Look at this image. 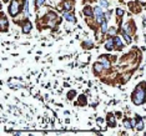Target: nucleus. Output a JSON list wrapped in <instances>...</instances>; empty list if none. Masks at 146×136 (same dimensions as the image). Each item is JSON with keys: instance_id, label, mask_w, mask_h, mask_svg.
Instances as JSON below:
<instances>
[{"instance_id": "obj_1", "label": "nucleus", "mask_w": 146, "mask_h": 136, "mask_svg": "<svg viewBox=\"0 0 146 136\" xmlns=\"http://www.w3.org/2000/svg\"><path fill=\"white\" fill-rule=\"evenodd\" d=\"M146 99V90L144 88V85H140L135 89L134 94H132V101L135 105H142L145 102Z\"/></svg>"}, {"instance_id": "obj_2", "label": "nucleus", "mask_w": 146, "mask_h": 136, "mask_svg": "<svg viewBox=\"0 0 146 136\" xmlns=\"http://www.w3.org/2000/svg\"><path fill=\"white\" fill-rule=\"evenodd\" d=\"M19 11H20L19 0H13V1L10 3V5H9V14L13 16V18H15V16L19 14Z\"/></svg>"}, {"instance_id": "obj_3", "label": "nucleus", "mask_w": 146, "mask_h": 136, "mask_svg": "<svg viewBox=\"0 0 146 136\" xmlns=\"http://www.w3.org/2000/svg\"><path fill=\"white\" fill-rule=\"evenodd\" d=\"M64 18L70 21V23H76V18L74 16V14L72 13H69L68 10H65V13H64Z\"/></svg>"}, {"instance_id": "obj_4", "label": "nucleus", "mask_w": 146, "mask_h": 136, "mask_svg": "<svg viewBox=\"0 0 146 136\" xmlns=\"http://www.w3.org/2000/svg\"><path fill=\"white\" fill-rule=\"evenodd\" d=\"M30 30H31V23H30L29 20L24 21V24H23V33L24 34H28V33H30Z\"/></svg>"}, {"instance_id": "obj_5", "label": "nucleus", "mask_w": 146, "mask_h": 136, "mask_svg": "<svg viewBox=\"0 0 146 136\" xmlns=\"http://www.w3.org/2000/svg\"><path fill=\"white\" fill-rule=\"evenodd\" d=\"M115 122H116V121H115V116H114L112 114H109V115H107V124L111 127H115L116 126Z\"/></svg>"}, {"instance_id": "obj_6", "label": "nucleus", "mask_w": 146, "mask_h": 136, "mask_svg": "<svg viewBox=\"0 0 146 136\" xmlns=\"http://www.w3.org/2000/svg\"><path fill=\"white\" fill-rule=\"evenodd\" d=\"M0 25H1V30H3V31H6V25H8V20H6V18H5V15H4V14L1 15Z\"/></svg>"}, {"instance_id": "obj_7", "label": "nucleus", "mask_w": 146, "mask_h": 136, "mask_svg": "<svg viewBox=\"0 0 146 136\" xmlns=\"http://www.w3.org/2000/svg\"><path fill=\"white\" fill-rule=\"evenodd\" d=\"M94 15H95V18H99V16H101V15H105V14L102 13V9H101L100 6H96V8L94 9Z\"/></svg>"}, {"instance_id": "obj_8", "label": "nucleus", "mask_w": 146, "mask_h": 136, "mask_svg": "<svg viewBox=\"0 0 146 136\" xmlns=\"http://www.w3.org/2000/svg\"><path fill=\"white\" fill-rule=\"evenodd\" d=\"M84 14H85L86 16H92V15H94V10L91 9L90 6H85V8H84Z\"/></svg>"}, {"instance_id": "obj_9", "label": "nucleus", "mask_w": 146, "mask_h": 136, "mask_svg": "<svg viewBox=\"0 0 146 136\" xmlns=\"http://www.w3.org/2000/svg\"><path fill=\"white\" fill-rule=\"evenodd\" d=\"M114 45H115L114 39H109L107 40V43L105 44V48H106L107 50H112V49H114Z\"/></svg>"}, {"instance_id": "obj_10", "label": "nucleus", "mask_w": 146, "mask_h": 136, "mask_svg": "<svg viewBox=\"0 0 146 136\" xmlns=\"http://www.w3.org/2000/svg\"><path fill=\"white\" fill-rule=\"evenodd\" d=\"M64 9L68 10V11L72 9V3H71L70 0H65V1H64Z\"/></svg>"}, {"instance_id": "obj_11", "label": "nucleus", "mask_w": 146, "mask_h": 136, "mask_svg": "<svg viewBox=\"0 0 146 136\" xmlns=\"http://www.w3.org/2000/svg\"><path fill=\"white\" fill-rule=\"evenodd\" d=\"M114 43H115V45H116V48H119V49H122V41H121V39L120 38H114Z\"/></svg>"}, {"instance_id": "obj_12", "label": "nucleus", "mask_w": 146, "mask_h": 136, "mask_svg": "<svg viewBox=\"0 0 146 136\" xmlns=\"http://www.w3.org/2000/svg\"><path fill=\"white\" fill-rule=\"evenodd\" d=\"M24 15L25 16H29V3L25 0V3H24Z\"/></svg>"}, {"instance_id": "obj_13", "label": "nucleus", "mask_w": 146, "mask_h": 136, "mask_svg": "<svg viewBox=\"0 0 146 136\" xmlns=\"http://www.w3.org/2000/svg\"><path fill=\"white\" fill-rule=\"evenodd\" d=\"M102 68H104V65H102V64L96 62V64L94 65V71H95V72H100V71L102 70Z\"/></svg>"}, {"instance_id": "obj_14", "label": "nucleus", "mask_w": 146, "mask_h": 136, "mask_svg": "<svg viewBox=\"0 0 146 136\" xmlns=\"http://www.w3.org/2000/svg\"><path fill=\"white\" fill-rule=\"evenodd\" d=\"M136 129L137 130H142L144 129V122L140 117H137V125H136Z\"/></svg>"}, {"instance_id": "obj_15", "label": "nucleus", "mask_w": 146, "mask_h": 136, "mask_svg": "<svg viewBox=\"0 0 146 136\" xmlns=\"http://www.w3.org/2000/svg\"><path fill=\"white\" fill-rule=\"evenodd\" d=\"M125 31H129V33H130V34H132V33H134V25H132V24H130V25H129V24H127L126 26H125Z\"/></svg>"}, {"instance_id": "obj_16", "label": "nucleus", "mask_w": 146, "mask_h": 136, "mask_svg": "<svg viewBox=\"0 0 146 136\" xmlns=\"http://www.w3.org/2000/svg\"><path fill=\"white\" fill-rule=\"evenodd\" d=\"M122 36H124V39L126 40V43H129V44H130V43H131V38H130V36H129V34H127L126 31H125V30H124V31H122Z\"/></svg>"}, {"instance_id": "obj_17", "label": "nucleus", "mask_w": 146, "mask_h": 136, "mask_svg": "<svg viewBox=\"0 0 146 136\" xmlns=\"http://www.w3.org/2000/svg\"><path fill=\"white\" fill-rule=\"evenodd\" d=\"M101 30H102V33H104V34H106V33H107V21H106V20L101 24Z\"/></svg>"}, {"instance_id": "obj_18", "label": "nucleus", "mask_w": 146, "mask_h": 136, "mask_svg": "<svg viewBox=\"0 0 146 136\" xmlns=\"http://www.w3.org/2000/svg\"><path fill=\"white\" fill-rule=\"evenodd\" d=\"M124 125H125V127H126V129H132L131 120H127V119H125V120H124Z\"/></svg>"}, {"instance_id": "obj_19", "label": "nucleus", "mask_w": 146, "mask_h": 136, "mask_svg": "<svg viewBox=\"0 0 146 136\" xmlns=\"http://www.w3.org/2000/svg\"><path fill=\"white\" fill-rule=\"evenodd\" d=\"M99 3H100V5H101L102 8H109V3H107V0H99Z\"/></svg>"}, {"instance_id": "obj_20", "label": "nucleus", "mask_w": 146, "mask_h": 136, "mask_svg": "<svg viewBox=\"0 0 146 136\" xmlns=\"http://www.w3.org/2000/svg\"><path fill=\"white\" fill-rule=\"evenodd\" d=\"M76 95V91L75 90H71V91H69V94H68V99H74V96Z\"/></svg>"}, {"instance_id": "obj_21", "label": "nucleus", "mask_w": 146, "mask_h": 136, "mask_svg": "<svg viewBox=\"0 0 146 136\" xmlns=\"http://www.w3.org/2000/svg\"><path fill=\"white\" fill-rule=\"evenodd\" d=\"M44 3H45V0H35V5H36V8L43 6V5H44Z\"/></svg>"}, {"instance_id": "obj_22", "label": "nucleus", "mask_w": 146, "mask_h": 136, "mask_svg": "<svg viewBox=\"0 0 146 136\" xmlns=\"http://www.w3.org/2000/svg\"><path fill=\"white\" fill-rule=\"evenodd\" d=\"M116 15H117V18H121V16L124 15V10L117 8V9H116Z\"/></svg>"}, {"instance_id": "obj_23", "label": "nucleus", "mask_w": 146, "mask_h": 136, "mask_svg": "<svg viewBox=\"0 0 146 136\" xmlns=\"http://www.w3.org/2000/svg\"><path fill=\"white\" fill-rule=\"evenodd\" d=\"M115 34H116V29H115V28H110V29H109V35L114 36Z\"/></svg>"}, {"instance_id": "obj_24", "label": "nucleus", "mask_w": 146, "mask_h": 136, "mask_svg": "<svg viewBox=\"0 0 146 136\" xmlns=\"http://www.w3.org/2000/svg\"><path fill=\"white\" fill-rule=\"evenodd\" d=\"M102 65H104V68H109V66H110L109 61H106V60H104V61H102Z\"/></svg>"}, {"instance_id": "obj_25", "label": "nucleus", "mask_w": 146, "mask_h": 136, "mask_svg": "<svg viewBox=\"0 0 146 136\" xmlns=\"http://www.w3.org/2000/svg\"><path fill=\"white\" fill-rule=\"evenodd\" d=\"M131 125H132V127H135V125H136V122H135V120H131Z\"/></svg>"}, {"instance_id": "obj_26", "label": "nucleus", "mask_w": 146, "mask_h": 136, "mask_svg": "<svg viewBox=\"0 0 146 136\" xmlns=\"http://www.w3.org/2000/svg\"><path fill=\"white\" fill-rule=\"evenodd\" d=\"M3 1H8V0H3Z\"/></svg>"}]
</instances>
